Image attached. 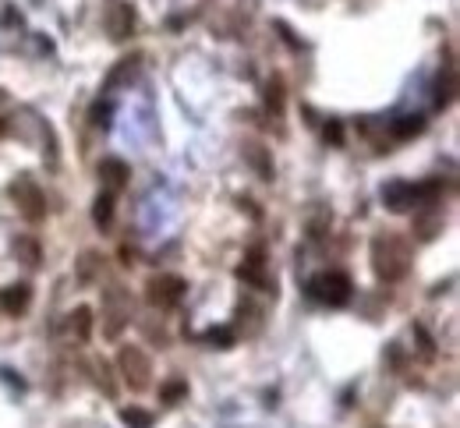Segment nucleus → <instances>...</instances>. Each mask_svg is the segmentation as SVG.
<instances>
[{
  "label": "nucleus",
  "instance_id": "14",
  "mask_svg": "<svg viewBox=\"0 0 460 428\" xmlns=\"http://www.w3.org/2000/svg\"><path fill=\"white\" fill-rule=\"evenodd\" d=\"M71 325H75V333H78V340H82V343L92 336V312L86 308V305L71 312Z\"/></svg>",
  "mask_w": 460,
  "mask_h": 428
},
{
  "label": "nucleus",
  "instance_id": "5",
  "mask_svg": "<svg viewBox=\"0 0 460 428\" xmlns=\"http://www.w3.org/2000/svg\"><path fill=\"white\" fill-rule=\"evenodd\" d=\"M14 199H18V209L25 219H32V223H39L43 216H46V202H43V192L32 184V181H18L14 184Z\"/></svg>",
  "mask_w": 460,
  "mask_h": 428
},
{
  "label": "nucleus",
  "instance_id": "6",
  "mask_svg": "<svg viewBox=\"0 0 460 428\" xmlns=\"http://www.w3.org/2000/svg\"><path fill=\"white\" fill-rule=\"evenodd\" d=\"M382 199L393 213H407L414 206V184H404V181H389L382 188Z\"/></svg>",
  "mask_w": 460,
  "mask_h": 428
},
{
  "label": "nucleus",
  "instance_id": "15",
  "mask_svg": "<svg viewBox=\"0 0 460 428\" xmlns=\"http://www.w3.org/2000/svg\"><path fill=\"white\" fill-rule=\"evenodd\" d=\"M248 160L255 163V170H259V177H273V163H270V156H266V149L262 145H248Z\"/></svg>",
  "mask_w": 460,
  "mask_h": 428
},
{
  "label": "nucleus",
  "instance_id": "12",
  "mask_svg": "<svg viewBox=\"0 0 460 428\" xmlns=\"http://www.w3.org/2000/svg\"><path fill=\"white\" fill-rule=\"evenodd\" d=\"M121 422L128 428H153V411H145V407H121Z\"/></svg>",
  "mask_w": 460,
  "mask_h": 428
},
{
  "label": "nucleus",
  "instance_id": "8",
  "mask_svg": "<svg viewBox=\"0 0 460 428\" xmlns=\"http://www.w3.org/2000/svg\"><path fill=\"white\" fill-rule=\"evenodd\" d=\"M99 177H103L106 192L113 195V192H121V188L128 184V163L110 156V160H103V163H99Z\"/></svg>",
  "mask_w": 460,
  "mask_h": 428
},
{
  "label": "nucleus",
  "instance_id": "3",
  "mask_svg": "<svg viewBox=\"0 0 460 428\" xmlns=\"http://www.w3.org/2000/svg\"><path fill=\"white\" fill-rule=\"evenodd\" d=\"M117 368H121V375H124V382L135 390V393H142L145 386H149V372H153V365H149V357H145V350L142 347H121V354H117Z\"/></svg>",
  "mask_w": 460,
  "mask_h": 428
},
{
  "label": "nucleus",
  "instance_id": "24",
  "mask_svg": "<svg viewBox=\"0 0 460 428\" xmlns=\"http://www.w3.org/2000/svg\"><path fill=\"white\" fill-rule=\"evenodd\" d=\"M340 138H344V127H340L337 120H329V124H326V142H333V145H340Z\"/></svg>",
  "mask_w": 460,
  "mask_h": 428
},
{
  "label": "nucleus",
  "instance_id": "16",
  "mask_svg": "<svg viewBox=\"0 0 460 428\" xmlns=\"http://www.w3.org/2000/svg\"><path fill=\"white\" fill-rule=\"evenodd\" d=\"M14 251H18V259H21V262L39 266V244H36L32 237H18V241H14Z\"/></svg>",
  "mask_w": 460,
  "mask_h": 428
},
{
  "label": "nucleus",
  "instance_id": "10",
  "mask_svg": "<svg viewBox=\"0 0 460 428\" xmlns=\"http://www.w3.org/2000/svg\"><path fill=\"white\" fill-rule=\"evenodd\" d=\"M106 301L113 305L106 315H110V322H106V336H117L121 333V325H124V319H128V308H124V291L121 287H110L106 291Z\"/></svg>",
  "mask_w": 460,
  "mask_h": 428
},
{
  "label": "nucleus",
  "instance_id": "23",
  "mask_svg": "<svg viewBox=\"0 0 460 428\" xmlns=\"http://www.w3.org/2000/svg\"><path fill=\"white\" fill-rule=\"evenodd\" d=\"M135 64H138V57H124V64H121V68H113V75H110V85H117L121 78L135 75Z\"/></svg>",
  "mask_w": 460,
  "mask_h": 428
},
{
  "label": "nucleus",
  "instance_id": "11",
  "mask_svg": "<svg viewBox=\"0 0 460 428\" xmlns=\"http://www.w3.org/2000/svg\"><path fill=\"white\" fill-rule=\"evenodd\" d=\"M131 28H135V11H131V4H117L113 14H110V32H113V39H124Z\"/></svg>",
  "mask_w": 460,
  "mask_h": 428
},
{
  "label": "nucleus",
  "instance_id": "19",
  "mask_svg": "<svg viewBox=\"0 0 460 428\" xmlns=\"http://www.w3.org/2000/svg\"><path fill=\"white\" fill-rule=\"evenodd\" d=\"M96 269H99V255H96V251H86L82 262H78V280H82V283H92V280H96Z\"/></svg>",
  "mask_w": 460,
  "mask_h": 428
},
{
  "label": "nucleus",
  "instance_id": "1",
  "mask_svg": "<svg viewBox=\"0 0 460 428\" xmlns=\"http://www.w3.org/2000/svg\"><path fill=\"white\" fill-rule=\"evenodd\" d=\"M407 266H411V248H407L404 237H397V234H379V237L372 241V269H375L379 280L393 283V280H400V276L407 273Z\"/></svg>",
  "mask_w": 460,
  "mask_h": 428
},
{
  "label": "nucleus",
  "instance_id": "13",
  "mask_svg": "<svg viewBox=\"0 0 460 428\" xmlns=\"http://www.w3.org/2000/svg\"><path fill=\"white\" fill-rule=\"evenodd\" d=\"M92 219H96V226H106V223L113 219V195H110V192H103V195L96 199V206H92Z\"/></svg>",
  "mask_w": 460,
  "mask_h": 428
},
{
  "label": "nucleus",
  "instance_id": "21",
  "mask_svg": "<svg viewBox=\"0 0 460 428\" xmlns=\"http://www.w3.org/2000/svg\"><path fill=\"white\" fill-rule=\"evenodd\" d=\"M205 340H209V347L227 350V347L234 343V333H230V329H209V333H205Z\"/></svg>",
  "mask_w": 460,
  "mask_h": 428
},
{
  "label": "nucleus",
  "instance_id": "2",
  "mask_svg": "<svg viewBox=\"0 0 460 428\" xmlns=\"http://www.w3.org/2000/svg\"><path fill=\"white\" fill-rule=\"evenodd\" d=\"M308 291H312V298H319L322 305H333V308L347 305L351 294H354L347 273H322V276H315V280L308 283Z\"/></svg>",
  "mask_w": 460,
  "mask_h": 428
},
{
  "label": "nucleus",
  "instance_id": "20",
  "mask_svg": "<svg viewBox=\"0 0 460 428\" xmlns=\"http://www.w3.org/2000/svg\"><path fill=\"white\" fill-rule=\"evenodd\" d=\"M418 237L421 241H429V237H436V226H443V216H418Z\"/></svg>",
  "mask_w": 460,
  "mask_h": 428
},
{
  "label": "nucleus",
  "instance_id": "4",
  "mask_svg": "<svg viewBox=\"0 0 460 428\" xmlns=\"http://www.w3.org/2000/svg\"><path fill=\"white\" fill-rule=\"evenodd\" d=\"M184 280L181 276H153L149 283H145V298H149V305H156V308H174L178 301L184 298Z\"/></svg>",
  "mask_w": 460,
  "mask_h": 428
},
{
  "label": "nucleus",
  "instance_id": "18",
  "mask_svg": "<svg viewBox=\"0 0 460 428\" xmlns=\"http://www.w3.org/2000/svg\"><path fill=\"white\" fill-rule=\"evenodd\" d=\"M421 127H425V117H418V113H414V117H400V120L393 124L397 138H411V135H418Z\"/></svg>",
  "mask_w": 460,
  "mask_h": 428
},
{
  "label": "nucleus",
  "instance_id": "7",
  "mask_svg": "<svg viewBox=\"0 0 460 428\" xmlns=\"http://www.w3.org/2000/svg\"><path fill=\"white\" fill-rule=\"evenodd\" d=\"M29 301H32V287L29 283H14V287H4L0 291V308L7 315H21L29 308Z\"/></svg>",
  "mask_w": 460,
  "mask_h": 428
},
{
  "label": "nucleus",
  "instance_id": "22",
  "mask_svg": "<svg viewBox=\"0 0 460 428\" xmlns=\"http://www.w3.org/2000/svg\"><path fill=\"white\" fill-rule=\"evenodd\" d=\"M266 103H270V110H273V113H280V110H283V85H280V78H276V82H270Z\"/></svg>",
  "mask_w": 460,
  "mask_h": 428
},
{
  "label": "nucleus",
  "instance_id": "17",
  "mask_svg": "<svg viewBox=\"0 0 460 428\" xmlns=\"http://www.w3.org/2000/svg\"><path fill=\"white\" fill-rule=\"evenodd\" d=\"M160 397H163L167 404H181L184 397H188V382H184V379H170V382H163V386H160Z\"/></svg>",
  "mask_w": 460,
  "mask_h": 428
},
{
  "label": "nucleus",
  "instance_id": "9",
  "mask_svg": "<svg viewBox=\"0 0 460 428\" xmlns=\"http://www.w3.org/2000/svg\"><path fill=\"white\" fill-rule=\"evenodd\" d=\"M237 273H241V280H248V283H255V287H266V283H270V280H266V251L255 248V251L245 259V266H241Z\"/></svg>",
  "mask_w": 460,
  "mask_h": 428
}]
</instances>
